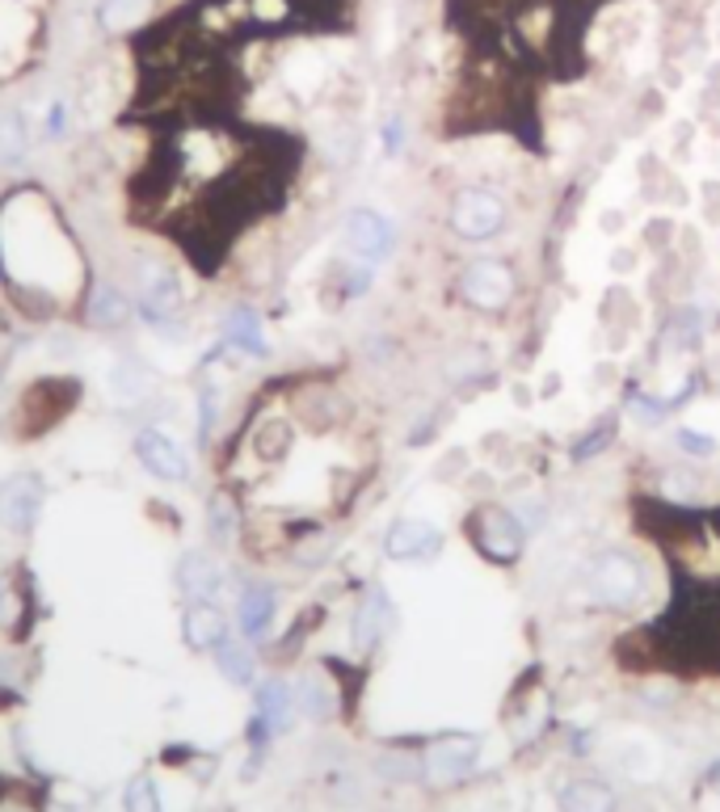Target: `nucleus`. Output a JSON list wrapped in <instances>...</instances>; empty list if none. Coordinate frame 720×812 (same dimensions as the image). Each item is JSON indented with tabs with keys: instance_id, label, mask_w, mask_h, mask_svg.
Segmentation results:
<instances>
[{
	"instance_id": "obj_3",
	"label": "nucleus",
	"mask_w": 720,
	"mask_h": 812,
	"mask_svg": "<svg viewBox=\"0 0 720 812\" xmlns=\"http://www.w3.org/2000/svg\"><path fill=\"white\" fill-rule=\"evenodd\" d=\"M480 762V740L468 737V733H456V737H438L422 754V779L430 788H459Z\"/></svg>"
},
{
	"instance_id": "obj_14",
	"label": "nucleus",
	"mask_w": 720,
	"mask_h": 812,
	"mask_svg": "<svg viewBox=\"0 0 720 812\" xmlns=\"http://www.w3.org/2000/svg\"><path fill=\"white\" fill-rule=\"evenodd\" d=\"M274 606H279V597L270 585H244L237 597V627L244 640H262L265 632H270V623H274Z\"/></svg>"
},
{
	"instance_id": "obj_21",
	"label": "nucleus",
	"mask_w": 720,
	"mask_h": 812,
	"mask_svg": "<svg viewBox=\"0 0 720 812\" xmlns=\"http://www.w3.org/2000/svg\"><path fill=\"white\" fill-rule=\"evenodd\" d=\"M25 147H30V140H25L22 114L0 106V165H18L25 156Z\"/></svg>"
},
{
	"instance_id": "obj_31",
	"label": "nucleus",
	"mask_w": 720,
	"mask_h": 812,
	"mask_svg": "<svg viewBox=\"0 0 720 812\" xmlns=\"http://www.w3.org/2000/svg\"><path fill=\"white\" fill-rule=\"evenodd\" d=\"M64 122H68V110H64V106H55V110H51V135H59V131H64Z\"/></svg>"
},
{
	"instance_id": "obj_30",
	"label": "nucleus",
	"mask_w": 720,
	"mask_h": 812,
	"mask_svg": "<svg viewBox=\"0 0 720 812\" xmlns=\"http://www.w3.org/2000/svg\"><path fill=\"white\" fill-rule=\"evenodd\" d=\"M367 287H371V270H354V274L346 278V290H350V295H362Z\"/></svg>"
},
{
	"instance_id": "obj_28",
	"label": "nucleus",
	"mask_w": 720,
	"mask_h": 812,
	"mask_svg": "<svg viewBox=\"0 0 720 812\" xmlns=\"http://www.w3.org/2000/svg\"><path fill=\"white\" fill-rule=\"evenodd\" d=\"M678 447H683V451H687V454H696V459H708V454L717 451V442H712V438H708V434H699V430H687V426H683V430H678Z\"/></svg>"
},
{
	"instance_id": "obj_12",
	"label": "nucleus",
	"mask_w": 720,
	"mask_h": 812,
	"mask_svg": "<svg viewBox=\"0 0 720 812\" xmlns=\"http://www.w3.org/2000/svg\"><path fill=\"white\" fill-rule=\"evenodd\" d=\"M388 619H392V602H388V594L384 590H367L359 602V611H354V619H350V640H354V648H359V652H375L388 636Z\"/></svg>"
},
{
	"instance_id": "obj_17",
	"label": "nucleus",
	"mask_w": 720,
	"mask_h": 812,
	"mask_svg": "<svg viewBox=\"0 0 720 812\" xmlns=\"http://www.w3.org/2000/svg\"><path fill=\"white\" fill-rule=\"evenodd\" d=\"M131 308H135V304H131L114 283H101V278H97L94 290H89V325H94V329H106V333H110V329H122V325L131 320Z\"/></svg>"
},
{
	"instance_id": "obj_11",
	"label": "nucleus",
	"mask_w": 720,
	"mask_h": 812,
	"mask_svg": "<svg viewBox=\"0 0 720 812\" xmlns=\"http://www.w3.org/2000/svg\"><path fill=\"white\" fill-rule=\"evenodd\" d=\"M182 640L194 652H216L228 640V615L219 611L216 602H186V615H182Z\"/></svg>"
},
{
	"instance_id": "obj_15",
	"label": "nucleus",
	"mask_w": 720,
	"mask_h": 812,
	"mask_svg": "<svg viewBox=\"0 0 720 812\" xmlns=\"http://www.w3.org/2000/svg\"><path fill=\"white\" fill-rule=\"evenodd\" d=\"M556 809L560 812H620L615 791L607 788L602 779H569L565 788L556 791Z\"/></svg>"
},
{
	"instance_id": "obj_22",
	"label": "nucleus",
	"mask_w": 720,
	"mask_h": 812,
	"mask_svg": "<svg viewBox=\"0 0 720 812\" xmlns=\"http://www.w3.org/2000/svg\"><path fill=\"white\" fill-rule=\"evenodd\" d=\"M148 392H152V375H148L140 362H119V366H114V396H119V400L140 405Z\"/></svg>"
},
{
	"instance_id": "obj_29",
	"label": "nucleus",
	"mask_w": 720,
	"mask_h": 812,
	"mask_svg": "<svg viewBox=\"0 0 720 812\" xmlns=\"http://www.w3.org/2000/svg\"><path fill=\"white\" fill-rule=\"evenodd\" d=\"M380 135H384L388 156H396V152H401V135H405V122H401V114H392V119L384 122V131H380Z\"/></svg>"
},
{
	"instance_id": "obj_10",
	"label": "nucleus",
	"mask_w": 720,
	"mask_h": 812,
	"mask_svg": "<svg viewBox=\"0 0 720 812\" xmlns=\"http://www.w3.org/2000/svg\"><path fill=\"white\" fill-rule=\"evenodd\" d=\"M392 223H388L380 211H367V207H359V211H350V219H346V244L359 253L362 262H384L388 253H392Z\"/></svg>"
},
{
	"instance_id": "obj_13",
	"label": "nucleus",
	"mask_w": 720,
	"mask_h": 812,
	"mask_svg": "<svg viewBox=\"0 0 720 812\" xmlns=\"http://www.w3.org/2000/svg\"><path fill=\"white\" fill-rule=\"evenodd\" d=\"M177 590L186 602H211L223 590V573L207 551H186L177 560Z\"/></svg>"
},
{
	"instance_id": "obj_24",
	"label": "nucleus",
	"mask_w": 720,
	"mask_h": 812,
	"mask_svg": "<svg viewBox=\"0 0 720 812\" xmlns=\"http://www.w3.org/2000/svg\"><path fill=\"white\" fill-rule=\"evenodd\" d=\"M122 812H161V791L152 783V775H135L122 788Z\"/></svg>"
},
{
	"instance_id": "obj_19",
	"label": "nucleus",
	"mask_w": 720,
	"mask_h": 812,
	"mask_svg": "<svg viewBox=\"0 0 720 812\" xmlns=\"http://www.w3.org/2000/svg\"><path fill=\"white\" fill-rule=\"evenodd\" d=\"M223 337L244 350V354H253V359H265L270 350H265V337H262V316L249 308H237L223 316Z\"/></svg>"
},
{
	"instance_id": "obj_23",
	"label": "nucleus",
	"mask_w": 720,
	"mask_h": 812,
	"mask_svg": "<svg viewBox=\"0 0 720 812\" xmlns=\"http://www.w3.org/2000/svg\"><path fill=\"white\" fill-rule=\"evenodd\" d=\"M295 707L299 712H308V716L316 720H325V716H334V694H329V687L320 682V678H304L299 687H295Z\"/></svg>"
},
{
	"instance_id": "obj_2",
	"label": "nucleus",
	"mask_w": 720,
	"mask_h": 812,
	"mask_svg": "<svg viewBox=\"0 0 720 812\" xmlns=\"http://www.w3.org/2000/svg\"><path fill=\"white\" fill-rule=\"evenodd\" d=\"M472 539H477L480 556H489L493 564H514L527 548V526L519 523L514 509L489 502L472 514Z\"/></svg>"
},
{
	"instance_id": "obj_25",
	"label": "nucleus",
	"mask_w": 720,
	"mask_h": 812,
	"mask_svg": "<svg viewBox=\"0 0 720 812\" xmlns=\"http://www.w3.org/2000/svg\"><path fill=\"white\" fill-rule=\"evenodd\" d=\"M219 413V400H216V387H203L198 392V447H211V434H216V417Z\"/></svg>"
},
{
	"instance_id": "obj_8",
	"label": "nucleus",
	"mask_w": 720,
	"mask_h": 812,
	"mask_svg": "<svg viewBox=\"0 0 720 812\" xmlns=\"http://www.w3.org/2000/svg\"><path fill=\"white\" fill-rule=\"evenodd\" d=\"M182 304V287L177 278L168 274L165 265H144L140 270V283H135V311L144 316L148 325H161L168 320Z\"/></svg>"
},
{
	"instance_id": "obj_27",
	"label": "nucleus",
	"mask_w": 720,
	"mask_h": 812,
	"mask_svg": "<svg viewBox=\"0 0 720 812\" xmlns=\"http://www.w3.org/2000/svg\"><path fill=\"white\" fill-rule=\"evenodd\" d=\"M615 438V421H607V426H599V430H590L586 438H577L574 442V459L581 463V459H590V454H599L607 442Z\"/></svg>"
},
{
	"instance_id": "obj_5",
	"label": "nucleus",
	"mask_w": 720,
	"mask_h": 812,
	"mask_svg": "<svg viewBox=\"0 0 720 812\" xmlns=\"http://www.w3.org/2000/svg\"><path fill=\"white\" fill-rule=\"evenodd\" d=\"M459 290H463V299L480 311H502L510 299H514V270L498 257H480L463 270V278H459Z\"/></svg>"
},
{
	"instance_id": "obj_18",
	"label": "nucleus",
	"mask_w": 720,
	"mask_h": 812,
	"mask_svg": "<svg viewBox=\"0 0 720 812\" xmlns=\"http://www.w3.org/2000/svg\"><path fill=\"white\" fill-rule=\"evenodd\" d=\"M295 712H299V707H295V691H291L287 682L270 678V682L258 687V716H262L274 733H287Z\"/></svg>"
},
{
	"instance_id": "obj_1",
	"label": "nucleus",
	"mask_w": 720,
	"mask_h": 812,
	"mask_svg": "<svg viewBox=\"0 0 720 812\" xmlns=\"http://www.w3.org/2000/svg\"><path fill=\"white\" fill-rule=\"evenodd\" d=\"M641 590H645V573H641V564L628 551H602L586 569V594L594 597L599 606L624 611V606H632L641 597Z\"/></svg>"
},
{
	"instance_id": "obj_32",
	"label": "nucleus",
	"mask_w": 720,
	"mask_h": 812,
	"mask_svg": "<svg viewBox=\"0 0 720 812\" xmlns=\"http://www.w3.org/2000/svg\"><path fill=\"white\" fill-rule=\"evenodd\" d=\"M708 788H712V795H720V766L708 770Z\"/></svg>"
},
{
	"instance_id": "obj_16",
	"label": "nucleus",
	"mask_w": 720,
	"mask_h": 812,
	"mask_svg": "<svg viewBox=\"0 0 720 812\" xmlns=\"http://www.w3.org/2000/svg\"><path fill=\"white\" fill-rule=\"evenodd\" d=\"M152 13H156V0H97V25L110 39H122V34L140 30Z\"/></svg>"
},
{
	"instance_id": "obj_26",
	"label": "nucleus",
	"mask_w": 720,
	"mask_h": 812,
	"mask_svg": "<svg viewBox=\"0 0 720 812\" xmlns=\"http://www.w3.org/2000/svg\"><path fill=\"white\" fill-rule=\"evenodd\" d=\"M211 535H216L219 544H228L232 539V530H237V514H232V502L228 497H211Z\"/></svg>"
},
{
	"instance_id": "obj_9",
	"label": "nucleus",
	"mask_w": 720,
	"mask_h": 812,
	"mask_svg": "<svg viewBox=\"0 0 720 812\" xmlns=\"http://www.w3.org/2000/svg\"><path fill=\"white\" fill-rule=\"evenodd\" d=\"M135 459H140V468H144L148 476H156V480L190 476V459H186V451L161 430H144L135 438Z\"/></svg>"
},
{
	"instance_id": "obj_4",
	"label": "nucleus",
	"mask_w": 720,
	"mask_h": 812,
	"mask_svg": "<svg viewBox=\"0 0 720 812\" xmlns=\"http://www.w3.org/2000/svg\"><path fill=\"white\" fill-rule=\"evenodd\" d=\"M451 232L463 240H489L505 228V202L484 186H468L451 198Z\"/></svg>"
},
{
	"instance_id": "obj_6",
	"label": "nucleus",
	"mask_w": 720,
	"mask_h": 812,
	"mask_svg": "<svg viewBox=\"0 0 720 812\" xmlns=\"http://www.w3.org/2000/svg\"><path fill=\"white\" fill-rule=\"evenodd\" d=\"M43 480L34 472H22V476H9L0 484V530L9 535H30L39 514H43Z\"/></svg>"
},
{
	"instance_id": "obj_20",
	"label": "nucleus",
	"mask_w": 720,
	"mask_h": 812,
	"mask_svg": "<svg viewBox=\"0 0 720 812\" xmlns=\"http://www.w3.org/2000/svg\"><path fill=\"white\" fill-rule=\"evenodd\" d=\"M216 666H219V673L232 682V687H253V673H258V666H253V652H249L244 645H237L232 636H228V640L216 648Z\"/></svg>"
},
{
	"instance_id": "obj_7",
	"label": "nucleus",
	"mask_w": 720,
	"mask_h": 812,
	"mask_svg": "<svg viewBox=\"0 0 720 812\" xmlns=\"http://www.w3.org/2000/svg\"><path fill=\"white\" fill-rule=\"evenodd\" d=\"M443 551V530L426 518H396V523L388 526L384 535V556L388 560H434Z\"/></svg>"
}]
</instances>
